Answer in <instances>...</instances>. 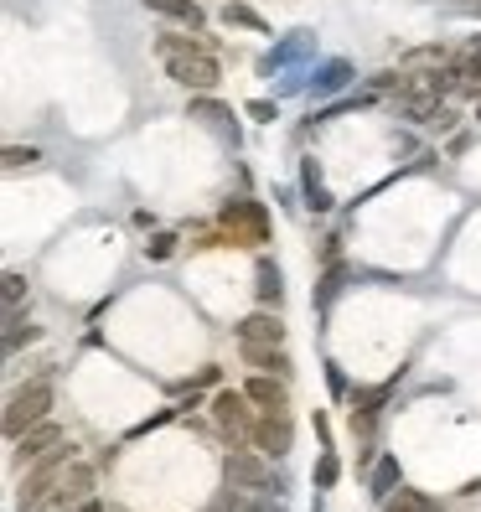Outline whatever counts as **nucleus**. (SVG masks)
I'll use <instances>...</instances> for the list:
<instances>
[{
  "label": "nucleus",
  "mask_w": 481,
  "mask_h": 512,
  "mask_svg": "<svg viewBox=\"0 0 481 512\" xmlns=\"http://www.w3.org/2000/svg\"><path fill=\"white\" fill-rule=\"evenodd\" d=\"M73 461H78V445H73V440H63L57 450H47L42 461L26 466V481H21V507H26V512H37V507L47 502V492L57 487V481H63V471H68Z\"/></svg>",
  "instance_id": "nucleus-2"
},
{
  "label": "nucleus",
  "mask_w": 481,
  "mask_h": 512,
  "mask_svg": "<svg viewBox=\"0 0 481 512\" xmlns=\"http://www.w3.org/2000/svg\"><path fill=\"white\" fill-rule=\"evenodd\" d=\"M109 512H125V507H109Z\"/></svg>",
  "instance_id": "nucleus-27"
},
{
  "label": "nucleus",
  "mask_w": 481,
  "mask_h": 512,
  "mask_svg": "<svg viewBox=\"0 0 481 512\" xmlns=\"http://www.w3.org/2000/svg\"><path fill=\"white\" fill-rule=\"evenodd\" d=\"M244 394H249L259 409H285V404H290V388H285V378H280V373H254Z\"/></svg>",
  "instance_id": "nucleus-11"
},
{
  "label": "nucleus",
  "mask_w": 481,
  "mask_h": 512,
  "mask_svg": "<svg viewBox=\"0 0 481 512\" xmlns=\"http://www.w3.org/2000/svg\"><path fill=\"white\" fill-rule=\"evenodd\" d=\"M218 223L228 228V244H269V218H264V207L249 202V197L223 202Z\"/></svg>",
  "instance_id": "nucleus-5"
},
{
  "label": "nucleus",
  "mask_w": 481,
  "mask_h": 512,
  "mask_svg": "<svg viewBox=\"0 0 481 512\" xmlns=\"http://www.w3.org/2000/svg\"><path fill=\"white\" fill-rule=\"evenodd\" d=\"M32 161H37V150H32V145H26V150L11 145V150H6V171H21V166H32Z\"/></svg>",
  "instance_id": "nucleus-20"
},
{
  "label": "nucleus",
  "mask_w": 481,
  "mask_h": 512,
  "mask_svg": "<svg viewBox=\"0 0 481 512\" xmlns=\"http://www.w3.org/2000/svg\"><path fill=\"white\" fill-rule=\"evenodd\" d=\"M238 512H285V502L275 492H244V507Z\"/></svg>",
  "instance_id": "nucleus-19"
},
{
  "label": "nucleus",
  "mask_w": 481,
  "mask_h": 512,
  "mask_svg": "<svg viewBox=\"0 0 481 512\" xmlns=\"http://www.w3.org/2000/svg\"><path fill=\"white\" fill-rule=\"evenodd\" d=\"M78 512H109V507H104V502H99V497H88V502H83V507H78Z\"/></svg>",
  "instance_id": "nucleus-26"
},
{
  "label": "nucleus",
  "mask_w": 481,
  "mask_h": 512,
  "mask_svg": "<svg viewBox=\"0 0 481 512\" xmlns=\"http://www.w3.org/2000/svg\"><path fill=\"white\" fill-rule=\"evenodd\" d=\"M21 290H26V275L11 269V275H6V306H21Z\"/></svg>",
  "instance_id": "nucleus-22"
},
{
  "label": "nucleus",
  "mask_w": 481,
  "mask_h": 512,
  "mask_svg": "<svg viewBox=\"0 0 481 512\" xmlns=\"http://www.w3.org/2000/svg\"><path fill=\"white\" fill-rule=\"evenodd\" d=\"M156 52H161L166 73L182 83V88H197V94L218 88V78H223L218 57L207 52V42H197V37H156Z\"/></svg>",
  "instance_id": "nucleus-1"
},
{
  "label": "nucleus",
  "mask_w": 481,
  "mask_h": 512,
  "mask_svg": "<svg viewBox=\"0 0 481 512\" xmlns=\"http://www.w3.org/2000/svg\"><path fill=\"white\" fill-rule=\"evenodd\" d=\"M145 11H161V16H171V21H182V26H202V6L197 0H145Z\"/></svg>",
  "instance_id": "nucleus-13"
},
{
  "label": "nucleus",
  "mask_w": 481,
  "mask_h": 512,
  "mask_svg": "<svg viewBox=\"0 0 481 512\" xmlns=\"http://www.w3.org/2000/svg\"><path fill=\"white\" fill-rule=\"evenodd\" d=\"M171 249H176V238H171V233H161L156 244H145V254H150V259H166Z\"/></svg>",
  "instance_id": "nucleus-23"
},
{
  "label": "nucleus",
  "mask_w": 481,
  "mask_h": 512,
  "mask_svg": "<svg viewBox=\"0 0 481 512\" xmlns=\"http://www.w3.org/2000/svg\"><path fill=\"white\" fill-rule=\"evenodd\" d=\"M223 476L244 492H269V487L280 492V476H275V466H269V456H254V450H244V445H233L223 456Z\"/></svg>",
  "instance_id": "nucleus-4"
},
{
  "label": "nucleus",
  "mask_w": 481,
  "mask_h": 512,
  "mask_svg": "<svg viewBox=\"0 0 481 512\" xmlns=\"http://www.w3.org/2000/svg\"><path fill=\"white\" fill-rule=\"evenodd\" d=\"M249 114H254V119H275V104H264V99H254V104H249Z\"/></svg>",
  "instance_id": "nucleus-24"
},
{
  "label": "nucleus",
  "mask_w": 481,
  "mask_h": 512,
  "mask_svg": "<svg viewBox=\"0 0 481 512\" xmlns=\"http://www.w3.org/2000/svg\"><path fill=\"white\" fill-rule=\"evenodd\" d=\"M285 342V326L280 316H269V311H254L238 321V347H280Z\"/></svg>",
  "instance_id": "nucleus-10"
},
{
  "label": "nucleus",
  "mask_w": 481,
  "mask_h": 512,
  "mask_svg": "<svg viewBox=\"0 0 481 512\" xmlns=\"http://www.w3.org/2000/svg\"><path fill=\"white\" fill-rule=\"evenodd\" d=\"M192 119H207L213 130H228L233 109H223V104H213V99H197V104H192Z\"/></svg>",
  "instance_id": "nucleus-17"
},
{
  "label": "nucleus",
  "mask_w": 481,
  "mask_h": 512,
  "mask_svg": "<svg viewBox=\"0 0 481 512\" xmlns=\"http://www.w3.org/2000/svg\"><path fill=\"white\" fill-rule=\"evenodd\" d=\"M383 512H435V502H425L419 492H394L383 497Z\"/></svg>",
  "instance_id": "nucleus-15"
},
{
  "label": "nucleus",
  "mask_w": 481,
  "mask_h": 512,
  "mask_svg": "<svg viewBox=\"0 0 481 512\" xmlns=\"http://www.w3.org/2000/svg\"><path fill=\"white\" fill-rule=\"evenodd\" d=\"M259 300H264V306H269V300H275V306H280V269L275 264H259Z\"/></svg>",
  "instance_id": "nucleus-18"
},
{
  "label": "nucleus",
  "mask_w": 481,
  "mask_h": 512,
  "mask_svg": "<svg viewBox=\"0 0 481 512\" xmlns=\"http://www.w3.org/2000/svg\"><path fill=\"white\" fill-rule=\"evenodd\" d=\"M476 114H481V104H476Z\"/></svg>",
  "instance_id": "nucleus-28"
},
{
  "label": "nucleus",
  "mask_w": 481,
  "mask_h": 512,
  "mask_svg": "<svg viewBox=\"0 0 481 512\" xmlns=\"http://www.w3.org/2000/svg\"><path fill=\"white\" fill-rule=\"evenodd\" d=\"M254 409H259V404H254L249 394H238V388H223V394L213 399V419H218V425L233 435V445L254 440V425H259Z\"/></svg>",
  "instance_id": "nucleus-6"
},
{
  "label": "nucleus",
  "mask_w": 481,
  "mask_h": 512,
  "mask_svg": "<svg viewBox=\"0 0 481 512\" xmlns=\"http://www.w3.org/2000/svg\"><path fill=\"white\" fill-rule=\"evenodd\" d=\"M223 21H228V26H233V21H238V26H264L249 6H223Z\"/></svg>",
  "instance_id": "nucleus-21"
},
{
  "label": "nucleus",
  "mask_w": 481,
  "mask_h": 512,
  "mask_svg": "<svg viewBox=\"0 0 481 512\" xmlns=\"http://www.w3.org/2000/svg\"><path fill=\"white\" fill-rule=\"evenodd\" d=\"M450 11H461V16H481V0H456Z\"/></svg>",
  "instance_id": "nucleus-25"
},
{
  "label": "nucleus",
  "mask_w": 481,
  "mask_h": 512,
  "mask_svg": "<svg viewBox=\"0 0 481 512\" xmlns=\"http://www.w3.org/2000/svg\"><path fill=\"white\" fill-rule=\"evenodd\" d=\"M88 497H94V466H83V461H73L68 471H63V481L47 492V502L37 507V512H78Z\"/></svg>",
  "instance_id": "nucleus-7"
},
{
  "label": "nucleus",
  "mask_w": 481,
  "mask_h": 512,
  "mask_svg": "<svg viewBox=\"0 0 481 512\" xmlns=\"http://www.w3.org/2000/svg\"><path fill=\"white\" fill-rule=\"evenodd\" d=\"M244 363H249L254 373H280V378H290V357H285L280 347H244Z\"/></svg>",
  "instance_id": "nucleus-12"
},
{
  "label": "nucleus",
  "mask_w": 481,
  "mask_h": 512,
  "mask_svg": "<svg viewBox=\"0 0 481 512\" xmlns=\"http://www.w3.org/2000/svg\"><path fill=\"white\" fill-rule=\"evenodd\" d=\"M394 487H399V461L383 456L378 471H373V492H378V497H394Z\"/></svg>",
  "instance_id": "nucleus-14"
},
{
  "label": "nucleus",
  "mask_w": 481,
  "mask_h": 512,
  "mask_svg": "<svg viewBox=\"0 0 481 512\" xmlns=\"http://www.w3.org/2000/svg\"><path fill=\"white\" fill-rule=\"evenodd\" d=\"M337 476H342V461H337V450H321V461H316V492L337 487Z\"/></svg>",
  "instance_id": "nucleus-16"
},
{
  "label": "nucleus",
  "mask_w": 481,
  "mask_h": 512,
  "mask_svg": "<svg viewBox=\"0 0 481 512\" xmlns=\"http://www.w3.org/2000/svg\"><path fill=\"white\" fill-rule=\"evenodd\" d=\"M68 440V430L57 425V419H42V425H32L21 440H11V456H16V466H32V461H42L47 450H57Z\"/></svg>",
  "instance_id": "nucleus-8"
},
{
  "label": "nucleus",
  "mask_w": 481,
  "mask_h": 512,
  "mask_svg": "<svg viewBox=\"0 0 481 512\" xmlns=\"http://www.w3.org/2000/svg\"><path fill=\"white\" fill-rule=\"evenodd\" d=\"M290 440H295V430H290L285 409H264L259 425H254V445L264 450V456H290Z\"/></svg>",
  "instance_id": "nucleus-9"
},
{
  "label": "nucleus",
  "mask_w": 481,
  "mask_h": 512,
  "mask_svg": "<svg viewBox=\"0 0 481 512\" xmlns=\"http://www.w3.org/2000/svg\"><path fill=\"white\" fill-rule=\"evenodd\" d=\"M47 409H52V383H26V388H16V394L6 399V414H0V425H6V435L11 440H21L32 425H42L47 419Z\"/></svg>",
  "instance_id": "nucleus-3"
}]
</instances>
